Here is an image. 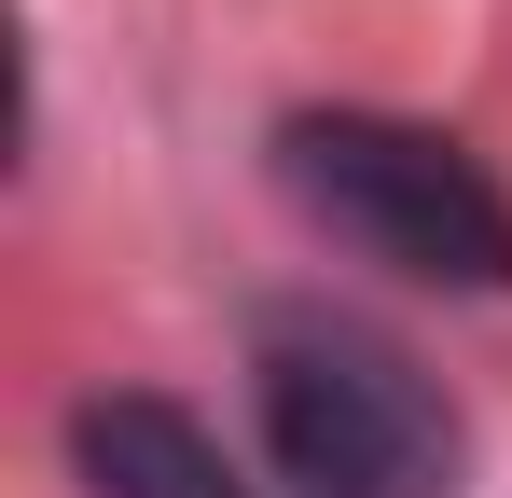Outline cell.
I'll list each match as a JSON object with an SVG mask.
<instances>
[{"label": "cell", "instance_id": "6da1fadb", "mask_svg": "<svg viewBox=\"0 0 512 498\" xmlns=\"http://www.w3.org/2000/svg\"><path fill=\"white\" fill-rule=\"evenodd\" d=\"M250 374H263V443L305 498H457V471H471L443 374L416 346H388L374 319L277 305Z\"/></svg>", "mask_w": 512, "mask_h": 498}, {"label": "cell", "instance_id": "7a4b0ae2", "mask_svg": "<svg viewBox=\"0 0 512 498\" xmlns=\"http://www.w3.org/2000/svg\"><path fill=\"white\" fill-rule=\"evenodd\" d=\"M277 180L360 263H402L429 291H512V194L443 125H402V111H291L277 125Z\"/></svg>", "mask_w": 512, "mask_h": 498}, {"label": "cell", "instance_id": "3957f363", "mask_svg": "<svg viewBox=\"0 0 512 498\" xmlns=\"http://www.w3.org/2000/svg\"><path fill=\"white\" fill-rule=\"evenodd\" d=\"M70 471H84V498H250L236 457L180 402H153V388H97L70 415Z\"/></svg>", "mask_w": 512, "mask_h": 498}]
</instances>
